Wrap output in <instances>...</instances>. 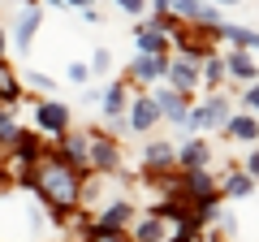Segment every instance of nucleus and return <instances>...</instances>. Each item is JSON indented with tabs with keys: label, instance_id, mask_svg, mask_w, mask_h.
I'll list each match as a JSON object with an SVG mask.
<instances>
[{
	"label": "nucleus",
	"instance_id": "7ed1b4c3",
	"mask_svg": "<svg viewBox=\"0 0 259 242\" xmlns=\"http://www.w3.org/2000/svg\"><path fill=\"white\" fill-rule=\"evenodd\" d=\"M151 104H156V108L164 112V117H173V121H186V104H182V95H173V91H160Z\"/></svg>",
	"mask_w": 259,
	"mask_h": 242
},
{
	"label": "nucleus",
	"instance_id": "dca6fc26",
	"mask_svg": "<svg viewBox=\"0 0 259 242\" xmlns=\"http://www.w3.org/2000/svg\"><path fill=\"white\" fill-rule=\"evenodd\" d=\"M173 9L182 13V18H199V13H203V5H199V0H173Z\"/></svg>",
	"mask_w": 259,
	"mask_h": 242
},
{
	"label": "nucleus",
	"instance_id": "f257e3e1",
	"mask_svg": "<svg viewBox=\"0 0 259 242\" xmlns=\"http://www.w3.org/2000/svg\"><path fill=\"white\" fill-rule=\"evenodd\" d=\"M39 186L48 190V199L56 208H69L74 195H78V177H74V169H65V165H48L44 177H39Z\"/></svg>",
	"mask_w": 259,
	"mask_h": 242
},
{
	"label": "nucleus",
	"instance_id": "bb28decb",
	"mask_svg": "<svg viewBox=\"0 0 259 242\" xmlns=\"http://www.w3.org/2000/svg\"><path fill=\"white\" fill-rule=\"evenodd\" d=\"M95 242H121V238H117V233L108 229V233H100V238H95Z\"/></svg>",
	"mask_w": 259,
	"mask_h": 242
},
{
	"label": "nucleus",
	"instance_id": "aec40b11",
	"mask_svg": "<svg viewBox=\"0 0 259 242\" xmlns=\"http://www.w3.org/2000/svg\"><path fill=\"white\" fill-rule=\"evenodd\" d=\"M0 139H18V126H13V117H5V112H0Z\"/></svg>",
	"mask_w": 259,
	"mask_h": 242
},
{
	"label": "nucleus",
	"instance_id": "c756f323",
	"mask_svg": "<svg viewBox=\"0 0 259 242\" xmlns=\"http://www.w3.org/2000/svg\"><path fill=\"white\" fill-rule=\"evenodd\" d=\"M156 5H168V0H156Z\"/></svg>",
	"mask_w": 259,
	"mask_h": 242
},
{
	"label": "nucleus",
	"instance_id": "1a4fd4ad",
	"mask_svg": "<svg viewBox=\"0 0 259 242\" xmlns=\"http://www.w3.org/2000/svg\"><path fill=\"white\" fill-rule=\"evenodd\" d=\"M139 48H143V56H156L160 48H164V35H160L156 26H151V30H143V35H139Z\"/></svg>",
	"mask_w": 259,
	"mask_h": 242
},
{
	"label": "nucleus",
	"instance_id": "ddd939ff",
	"mask_svg": "<svg viewBox=\"0 0 259 242\" xmlns=\"http://www.w3.org/2000/svg\"><path fill=\"white\" fill-rule=\"evenodd\" d=\"M229 69H233V78H246V83L255 78V65H250L246 56H233V61H229Z\"/></svg>",
	"mask_w": 259,
	"mask_h": 242
},
{
	"label": "nucleus",
	"instance_id": "393cba45",
	"mask_svg": "<svg viewBox=\"0 0 259 242\" xmlns=\"http://www.w3.org/2000/svg\"><path fill=\"white\" fill-rule=\"evenodd\" d=\"M69 78H74V83H87V78H91V69H87V65H69Z\"/></svg>",
	"mask_w": 259,
	"mask_h": 242
},
{
	"label": "nucleus",
	"instance_id": "9d476101",
	"mask_svg": "<svg viewBox=\"0 0 259 242\" xmlns=\"http://www.w3.org/2000/svg\"><path fill=\"white\" fill-rule=\"evenodd\" d=\"M182 160H186V165H203V160H207V147H203V143H186V147H182Z\"/></svg>",
	"mask_w": 259,
	"mask_h": 242
},
{
	"label": "nucleus",
	"instance_id": "cd10ccee",
	"mask_svg": "<svg viewBox=\"0 0 259 242\" xmlns=\"http://www.w3.org/2000/svg\"><path fill=\"white\" fill-rule=\"evenodd\" d=\"M69 5H87V0H69Z\"/></svg>",
	"mask_w": 259,
	"mask_h": 242
},
{
	"label": "nucleus",
	"instance_id": "39448f33",
	"mask_svg": "<svg viewBox=\"0 0 259 242\" xmlns=\"http://www.w3.org/2000/svg\"><path fill=\"white\" fill-rule=\"evenodd\" d=\"M156 117H160V108H156L151 100H139V104H134V112H130V121H134V130H147V126H151Z\"/></svg>",
	"mask_w": 259,
	"mask_h": 242
},
{
	"label": "nucleus",
	"instance_id": "4be33fe9",
	"mask_svg": "<svg viewBox=\"0 0 259 242\" xmlns=\"http://www.w3.org/2000/svg\"><path fill=\"white\" fill-rule=\"evenodd\" d=\"M13 91H18V83L9 78V69L0 65V95H13Z\"/></svg>",
	"mask_w": 259,
	"mask_h": 242
},
{
	"label": "nucleus",
	"instance_id": "a878e982",
	"mask_svg": "<svg viewBox=\"0 0 259 242\" xmlns=\"http://www.w3.org/2000/svg\"><path fill=\"white\" fill-rule=\"evenodd\" d=\"M121 9H125V13H139V9H143V0H121Z\"/></svg>",
	"mask_w": 259,
	"mask_h": 242
},
{
	"label": "nucleus",
	"instance_id": "4468645a",
	"mask_svg": "<svg viewBox=\"0 0 259 242\" xmlns=\"http://www.w3.org/2000/svg\"><path fill=\"white\" fill-rule=\"evenodd\" d=\"M225 39H233L238 48H250V44H255V30H238V26H229V30H225Z\"/></svg>",
	"mask_w": 259,
	"mask_h": 242
},
{
	"label": "nucleus",
	"instance_id": "6ab92c4d",
	"mask_svg": "<svg viewBox=\"0 0 259 242\" xmlns=\"http://www.w3.org/2000/svg\"><path fill=\"white\" fill-rule=\"evenodd\" d=\"M65 156L82 160V156H87V139H69V143H65Z\"/></svg>",
	"mask_w": 259,
	"mask_h": 242
},
{
	"label": "nucleus",
	"instance_id": "2eb2a0df",
	"mask_svg": "<svg viewBox=\"0 0 259 242\" xmlns=\"http://www.w3.org/2000/svg\"><path fill=\"white\" fill-rule=\"evenodd\" d=\"M125 216H130V208H125V204H112L108 212H104V225H108V229H112V225H121V221H125Z\"/></svg>",
	"mask_w": 259,
	"mask_h": 242
},
{
	"label": "nucleus",
	"instance_id": "7c9ffc66",
	"mask_svg": "<svg viewBox=\"0 0 259 242\" xmlns=\"http://www.w3.org/2000/svg\"><path fill=\"white\" fill-rule=\"evenodd\" d=\"M221 5H233V0H221Z\"/></svg>",
	"mask_w": 259,
	"mask_h": 242
},
{
	"label": "nucleus",
	"instance_id": "6e6552de",
	"mask_svg": "<svg viewBox=\"0 0 259 242\" xmlns=\"http://www.w3.org/2000/svg\"><path fill=\"white\" fill-rule=\"evenodd\" d=\"M134 74L139 78H160L164 74V61H160V56H139V61H134Z\"/></svg>",
	"mask_w": 259,
	"mask_h": 242
},
{
	"label": "nucleus",
	"instance_id": "f8f14e48",
	"mask_svg": "<svg viewBox=\"0 0 259 242\" xmlns=\"http://www.w3.org/2000/svg\"><path fill=\"white\" fill-rule=\"evenodd\" d=\"M233 134H238L242 143H255V121H250V117H238V121H233Z\"/></svg>",
	"mask_w": 259,
	"mask_h": 242
},
{
	"label": "nucleus",
	"instance_id": "9b49d317",
	"mask_svg": "<svg viewBox=\"0 0 259 242\" xmlns=\"http://www.w3.org/2000/svg\"><path fill=\"white\" fill-rule=\"evenodd\" d=\"M121 104H125V91H121V87H108V95H104V112H112V117H117Z\"/></svg>",
	"mask_w": 259,
	"mask_h": 242
},
{
	"label": "nucleus",
	"instance_id": "412c9836",
	"mask_svg": "<svg viewBox=\"0 0 259 242\" xmlns=\"http://www.w3.org/2000/svg\"><path fill=\"white\" fill-rule=\"evenodd\" d=\"M229 195H250V177H233V182H229Z\"/></svg>",
	"mask_w": 259,
	"mask_h": 242
},
{
	"label": "nucleus",
	"instance_id": "f3484780",
	"mask_svg": "<svg viewBox=\"0 0 259 242\" xmlns=\"http://www.w3.org/2000/svg\"><path fill=\"white\" fill-rule=\"evenodd\" d=\"M173 156V147H168V143H156V147H147V160L151 165H160V160H168Z\"/></svg>",
	"mask_w": 259,
	"mask_h": 242
},
{
	"label": "nucleus",
	"instance_id": "20e7f679",
	"mask_svg": "<svg viewBox=\"0 0 259 242\" xmlns=\"http://www.w3.org/2000/svg\"><path fill=\"white\" fill-rule=\"evenodd\" d=\"M65 121H69V112H65L61 104H44V108H39V126H44V130H65Z\"/></svg>",
	"mask_w": 259,
	"mask_h": 242
},
{
	"label": "nucleus",
	"instance_id": "b1692460",
	"mask_svg": "<svg viewBox=\"0 0 259 242\" xmlns=\"http://www.w3.org/2000/svg\"><path fill=\"white\" fill-rule=\"evenodd\" d=\"M91 156H95V165H112V160H117V156H112V147H104V143L91 151Z\"/></svg>",
	"mask_w": 259,
	"mask_h": 242
},
{
	"label": "nucleus",
	"instance_id": "c85d7f7f",
	"mask_svg": "<svg viewBox=\"0 0 259 242\" xmlns=\"http://www.w3.org/2000/svg\"><path fill=\"white\" fill-rule=\"evenodd\" d=\"M0 52H5V35H0Z\"/></svg>",
	"mask_w": 259,
	"mask_h": 242
},
{
	"label": "nucleus",
	"instance_id": "423d86ee",
	"mask_svg": "<svg viewBox=\"0 0 259 242\" xmlns=\"http://www.w3.org/2000/svg\"><path fill=\"white\" fill-rule=\"evenodd\" d=\"M35 30H39V9H26V13L18 18V44L26 48L30 39H35Z\"/></svg>",
	"mask_w": 259,
	"mask_h": 242
},
{
	"label": "nucleus",
	"instance_id": "0eeeda50",
	"mask_svg": "<svg viewBox=\"0 0 259 242\" xmlns=\"http://www.w3.org/2000/svg\"><path fill=\"white\" fill-rule=\"evenodd\" d=\"M168 74H173L177 91H190V87H194V65H190V61H173V69H168Z\"/></svg>",
	"mask_w": 259,
	"mask_h": 242
},
{
	"label": "nucleus",
	"instance_id": "f03ea898",
	"mask_svg": "<svg viewBox=\"0 0 259 242\" xmlns=\"http://www.w3.org/2000/svg\"><path fill=\"white\" fill-rule=\"evenodd\" d=\"M186 121L207 126V130H212V126H225V121H229V104H225V100H207L199 112H186Z\"/></svg>",
	"mask_w": 259,
	"mask_h": 242
},
{
	"label": "nucleus",
	"instance_id": "a211bd4d",
	"mask_svg": "<svg viewBox=\"0 0 259 242\" xmlns=\"http://www.w3.org/2000/svg\"><path fill=\"white\" fill-rule=\"evenodd\" d=\"M160 238V221H147V225H139V242H156Z\"/></svg>",
	"mask_w": 259,
	"mask_h": 242
},
{
	"label": "nucleus",
	"instance_id": "5701e85b",
	"mask_svg": "<svg viewBox=\"0 0 259 242\" xmlns=\"http://www.w3.org/2000/svg\"><path fill=\"white\" fill-rule=\"evenodd\" d=\"M190 190H199V195H203V190H212V182H207V173H190Z\"/></svg>",
	"mask_w": 259,
	"mask_h": 242
}]
</instances>
